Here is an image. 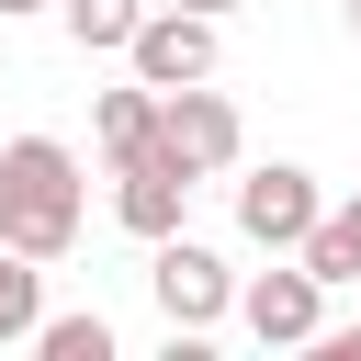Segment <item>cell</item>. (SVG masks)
<instances>
[{
    "mask_svg": "<svg viewBox=\"0 0 361 361\" xmlns=\"http://www.w3.org/2000/svg\"><path fill=\"white\" fill-rule=\"evenodd\" d=\"M0 237L23 259H68L79 248V158L56 135H11L0 147Z\"/></svg>",
    "mask_w": 361,
    "mask_h": 361,
    "instance_id": "1",
    "label": "cell"
},
{
    "mask_svg": "<svg viewBox=\"0 0 361 361\" xmlns=\"http://www.w3.org/2000/svg\"><path fill=\"white\" fill-rule=\"evenodd\" d=\"M147 282H158V316H169V338H203L226 305H237V271L203 248V237H158V259H147Z\"/></svg>",
    "mask_w": 361,
    "mask_h": 361,
    "instance_id": "2",
    "label": "cell"
},
{
    "mask_svg": "<svg viewBox=\"0 0 361 361\" xmlns=\"http://www.w3.org/2000/svg\"><path fill=\"white\" fill-rule=\"evenodd\" d=\"M158 158H180L192 180L237 169V102H226V90H203V79L158 90Z\"/></svg>",
    "mask_w": 361,
    "mask_h": 361,
    "instance_id": "3",
    "label": "cell"
},
{
    "mask_svg": "<svg viewBox=\"0 0 361 361\" xmlns=\"http://www.w3.org/2000/svg\"><path fill=\"white\" fill-rule=\"evenodd\" d=\"M316 214H327V203H316V169H293V158H271V169L237 180V226H248L271 259H293V248L316 237Z\"/></svg>",
    "mask_w": 361,
    "mask_h": 361,
    "instance_id": "4",
    "label": "cell"
},
{
    "mask_svg": "<svg viewBox=\"0 0 361 361\" xmlns=\"http://www.w3.org/2000/svg\"><path fill=\"white\" fill-rule=\"evenodd\" d=\"M135 79L147 90H180V79H214V11H180V0H158L147 23H135Z\"/></svg>",
    "mask_w": 361,
    "mask_h": 361,
    "instance_id": "5",
    "label": "cell"
},
{
    "mask_svg": "<svg viewBox=\"0 0 361 361\" xmlns=\"http://www.w3.org/2000/svg\"><path fill=\"white\" fill-rule=\"evenodd\" d=\"M237 316H248V338L259 350H316V327H327V282L293 259V271H259L248 293H237Z\"/></svg>",
    "mask_w": 361,
    "mask_h": 361,
    "instance_id": "6",
    "label": "cell"
},
{
    "mask_svg": "<svg viewBox=\"0 0 361 361\" xmlns=\"http://www.w3.org/2000/svg\"><path fill=\"white\" fill-rule=\"evenodd\" d=\"M180 203H192V169H180V158H158V147H147V158H124V169H113V214H124V237H147V248H158V237H180Z\"/></svg>",
    "mask_w": 361,
    "mask_h": 361,
    "instance_id": "7",
    "label": "cell"
},
{
    "mask_svg": "<svg viewBox=\"0 0 361 361\" xmlns=\"http://www.w3.org/2000/svg\"><path fill=\"white\" fill-rule=\"evenodd\" d=\"M90 135H102L113 169L147 158V147H158V90H147V79H135V90H102V102H90Z\"/></svg>",
    "mask_w": 361,
    "mask_h": 361,
    "instance_id": "8",
    "label": "cell"
},
{
    "mask_svg": "<svg viewBox=\"0 0 361 361\" xmlns=\"http://www.w3.org/2000/svg\"><path fill=\"white\" fill-rule=\"evenodd\" d=\"M56 11H68V45L79 56H124L135 23H147V0H56Z\"/></svg>",
    "mask_w": 361,
    "mask_h": 361,
    "instance_id": "9",
    "label": "cell"
},
{
    "mask_svg": "<svg viewBox=\"0 0 361 361\" xmlns=\"http://www.w3.org/2000/svg\"><path fill=\"white\" fill-rule=\"evenodd\" d=\"M34 327H45V293H34V259H23L11 237H0V350H11V338H34Z\"/></svg>",
    "mask_w": 361,
    "mask_h": 361,
    "instance_id": "10",
    "label": "cell"
},
{
    "mask_svg": "<svg viewBox=\"0 0 361 361\" xmlns=\"http://www.w3.org/2000/svg\"><path fill=\"white\" fill-rule=\"evenodd\" d=\"M293 259H305L316 282H361V226H350V214H316V237H305Z\"/></svg>",
    "mask_w": 361,
    "mask_h": 361,
    "instance_id": "11",
    "label": "cell"
},
{
    "mask_svg": "<svg viewBox=\"0 0 361 361\" xmlns=\"http://www.w3.org/2000/svg\"><path fill=\"white\" fill-rule=\"evenodd\" d=\"M34 350H45V361H113V327H102V316H45Z\"/></svg>",
    "mask_w": 361,
    "mask_h": 361,
    "instance_id": "12",
    "label": "cell"
},
{
    "mask_svg": "<svg viewBox=\"0 0 361 361\" xmlns=\"http://www.w3.org/2000/svg\"><path fill=\"white\" fill-rule=\"evenodd\" d=\"M316 350L327 361H361V327H316Z\"/></svg>",
    "mask_w": 361,
    "mask_h": 361,
    "instance_id": "13",
    "label": "cell"
},
{
    "mask_svg": "<svg viewBox=\"0 0 361 361\" xmlns=\"http://www.w3.org/2000/svg\"><path fill=\"white\" fill-rule=\"evenodd\" d=\"M180 11H214V23H226V11H237V0H180Z\"/></svg>",
    "mask_w": 361,
    "mask_h": 361,
    "instance_id": "14",
    "label": "cell"
},
{
    "mask_svg": "<svg viewBox=\"0 0 361 361\" xmlns=\"http://www.w3.org/2000/svg\"><path fill=\"white\" fill-rule=\"evenodd\" d=\"M11 11H45V0H0V23H11Z\"/></svg>",
    "mask_w": 361,
    "mask_h": 361,
    "instance_id": "15",
    "label": "cell"
},
{
    "mask_svg": "<svg viewBox=\"0 0 361 361\" xmlns=\"http://www.w3.org/2000/svg\"><path fill=\"white\" fill-rule=\"evenodd\" d=\"M350 34H361V0H350Z\"/></svg>",
    "mask_w": 361,
    "mask_h": 361,
    "instance_id": "16",
    "label": "cell"
},
{
    "mask_svg": "<svg viewBox=\"0 0 361 361\" xmlns=\"http://www.w3.org/2000/svg\"><path fill=\"white\" fill-rule=\"evenodd\" d=\"M350 226H361V203H350Z\"/></svg>",
    "mask_w": 361,
    "mask_h": 361,
    "instance_id": "17",
    "label": "cell"
}]
</instances>
